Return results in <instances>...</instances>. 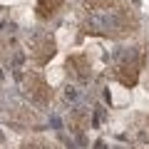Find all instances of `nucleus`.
Listing matches in <instances>:
<instances>
[{
  "mask_svg": "<svg viewBox=\"0 0 149 149\" xmlns=\"http://www.w3.org/2000/svg\"><path fill=\"white\" fill-rule=\"evenodd\" d=\"M25 87H27V95L35 104H47L50 102V87L47 82L40 77V74H25Z\"/></svg>",
  "mask_w": 149,
  "mask_h": 149,
  "instance_id": "nucleus-1",
  "label": "nucleus"
},
{
  "mask_svg": "<svg viewBox=\"0 0 149 149\" xmlns=\"http://www.w3.org/2000/svg\"><path fill=\"white\" fill-rule=\"evenodd\" d=\"M139 67H142V60L137 55H127V60L117 67V80L124 87H134L137 85V77H139Z\"/></svg>",
  "mask_w": 149,
  "mask_h": 149,
  "instance_id": "nucleus-2",
  "label": "nucleus"
},
{
  "mask_svg": "<svg viewBox=\"0 0 149 149\" xmlns=\"http://www.w3.org/2000/svg\"><path fill=\"white\" fill-rule=\"evenodd\" d=\"M55 55V42L50 40L47 35H37L30 45V57L35 60L37 65H45L50 57Z\"/></svg>",
  "mask_w": 149,
  "mask_h": 149,
  "instance_id": "nucleus-3",
  "label": "nucleus"
},
{
  "mask_svg": "<svg viewBox=\"0 0 149 149\" xmlns=\"http://www.w3.org/2000/svg\"><path fill=\"white\" fill-rule=\"evenodd\" d=\"M67 72H72L77 80H87L90 77V62L85 55H72L67 60Z\"/></svg>",
  "mask_w": 149,
  "mask_h": 149,
  "instance_id": "nucleus-4",
  "label": "nucleus"
},
{
  "mask_svg": "<svg viewBox=\"0 0 149 149\" xmlns=\"http://www.w3.org/2000/svg\"><path fill=\"white\" fill-rule=\"evenodd\" d=\"M60 5H62V0H37V17L40 20H47V17H52L55 13L60 10Z\"/></svg>",
  "mask_w": 149,
  "mask_h": 149,
  "instance_id": "nucleus-5",
  "label": "nucleus"
}]
</instances>
